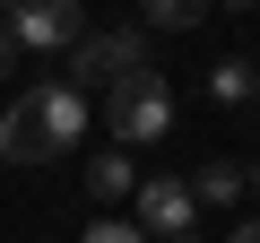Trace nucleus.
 Returning <instances> with one entry per match:
<instances>
[{
  "mask_svg": "<svg viewBox=\"0 0 260 243\" xmlns=\"http://www.w3.org/2000/svg\"><path fill=\"white\" fill-rule=\"evenodd\" d=\"M130 200H139V217H130V226H139L148 243H191V217H200L191 183H174V174H139V191H130Z\"/></svg>",
  "mask_w": 260,
  "mask_h": 243,
  "instance_id": "5",
  "label": "nucleus"
},
{
  "mask_svg": "<svg viewBox=\"0 0 260 243\" xmlns=\"http://www.w3.org/2000/svg\"><path fill=\"white\" fill-rule=\"evenodd\" d=\"M104 131H113V148H148V139H165V131H174V87H165L156 70L113 78V87H104Z\"/></svg>",
  "mask_w": 260,
  "mask_h": 243,
  "instance_id": "2",
  "label": "nucleus"
},
{
  "mask_svg": "<svg viewBox=\"0 0 260 243\" xmlns=\"http://www.w3.org/2000/svg\"><path fill=\"white\" fill-rule=\"evenodd\" d=\"M9 61H18V44H9V26H0V78H9Z\"/></svg>",
  "mask_w": 260,
  "mask_h": 243,
  "instance_id": "12",
  "label": "nucleus"
},
{
  "mask_svg": "<svg viewBox=\"0 0 260 243\" xmlns=\"http://www.w3.org/2000/svg\"><path fill=\"white\" fill-rule=\"evenodd\" d=\"M78 243H148V234H139V226H130V217H95V226H87Z\"/></svg>",
  "mask_w": 260,
  "mask_h": 243,
  "instance_id": "10",
  "label": "nucleus"
},
{
  "mask_svg": "<svg viewBox=\"0 0 260 243\" xmlns=\"http://www.w3.org/2000/svg\"><path fill=\"white\" fill-rule=\"evenodd\" d=\"M0 26H9L18 52H70V44L87 35V9H78V0H9Z\"/></svg>",
  "mask_w": 260,
  "mask_h": 243,
  "instance_id": "4",
  "label": "nucleus"
},
{
  "mask_svg": "<svg viewBox=\"0 0 260 243\" xmlns=\"http://www.w3.org/2000/svg\"><path fill=\"white\" fill-rule=\"evenodd\" d=\"M191 200H208V208H225V200H243V165H225V157H208V165L191 174Z\"/></svg>",
  "mask_w": 260,
  "mask_h": 243,
  "instance_id": "7",
  "label": "nucleus"
},
{
  "mask_svg": "<svg viewBox=\"0 0 260 243\" xmlns=\"http://www.w3.org/2000/svg\"><path fill=\"white\" fill-rule=\"evenodd\" d=\"M225 243H260V217H243V226H234V234H225Z\"/></svg>",
  "mask_w": 260,
  "mask_h": 243,
  "instance_id": "11",
  "label": "nucleus"
},
{
  "mask_svg": "<svg viewBox=\"0 0 260 243\" xmlns=\"http://www.w3.org/2000/svg\"><path fill=\"white\" fill-rule=\"evenodd\" d=\"M78 183L95 191V208H113V200L139 191V165H130V148H104V157H87V174H78Z\"/></svg>",
  "mask_w": 260,
  "mask_h": 243,
  "instance_id": "6",
  "label": "nucleus"
},
{
  "mask_svg": "<svg viewBox=\"0 0 260 243\" xmlns=\"http://www.w3.org/2000/svg\"><path fill=\"white\" fill-rule=\"evenodd\" d=\"M87 96L70 87V78H44L35 96H18L9 113H0V157L9 165H52V157H70L78 148V131H87Z\"/></svg>",
  "mask_w": 260,
  "mask_h": 243,
  "instance_id": "1",
  "label": "nucleus"
},
{
  "mask_svg": "<svg viewBox=\"0 0 260 243\" xmlns=\"http://www.w3.org/2000/svg\"><path fill=\"white\" fill-rule=\"evenodd\" d=\"M130 70H148V26H104V35H78L70 44V87H113Z\"/></svg>",
  "mask_w": 260,
  "mask_h": 243,
  "instance_id": "3",
  "label": "nucleus"
},
{
  "mask_svg": "<svg viewBox=\"0 0 260 243\" xmlns=\"http://www.w3.org/2000/svg\"><path fill=\"white\" fill-rule=\"evenodd\" d=\"M208 96H217V104H251V96H260V70H251V61H217V70H208Z\"/></svg>",
  "mask_w": 260,
  "mask_h": 243,
  "instance_id": "8",
  "label": "nucleus"
},
{
  "mask_svg": "<svg viewBox=\"0 0 260 243\" xmlns=\"http://www.w3.org/2000/svg\"><path fill=\"white\" fill-rule=\"evenodd\" d=\"M243 183H251V191H260V165H251V174H243Z\"/></svg>",
  "mask_w": 260,
  "mask_h": 243,
  "instance_id": "13",
  "label": "nucleus"
},
{
  "mask_svg": "<svg viewBox=\"0 0 260 243\" xmlns=\"http://www.w3.org/2000/svg\"><path fill=\"white\" fill-rule=\"evenodd\" d=\"M225 9H251V0H225Z\"/></svg>",
  "mask_w": 260,
  "mask_h": 243,
  "instance_id": "14",
  "label": "nucleus"
},
{
  "mask_svg": "<svg viewBox=\"0 0 260 243\" xmlns=\"http://www.w3.org/2000/svg\"><path fill=\"white\" fill-rule=\"evenodd\" d=\"M208 18V0H139V26H174V35H191Z\"/></svg>",
  "mask_w": 260,
  "mask_h": 243,
  "instance_id": "9",
  "label": "nucleus"
}]
</instances>
